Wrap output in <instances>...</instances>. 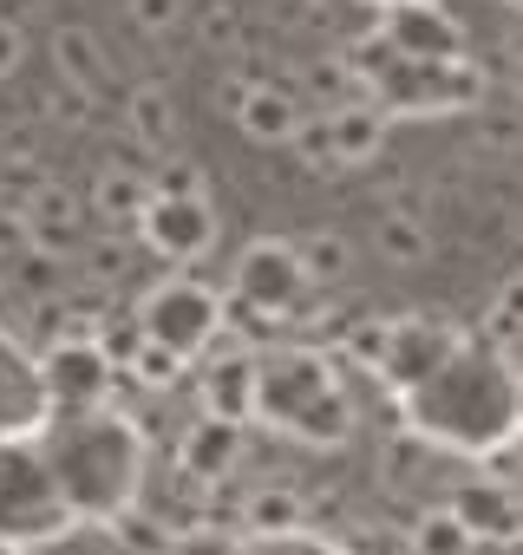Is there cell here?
Returning a JSON list of instances; mask_svg holds the SVG:
<instances>
[{
  "mask_svg": "<svg viewBox=\"0 0 523 555\" xmlns=\"http://www.w3.org/2000/svg\"><path fill=\"white\" fill-rule=\"evenodd\" d=\"M40 457H47V477L79 522H125L138 490H144V470H151V451H144V431L125 418V412H73V418H47L34 431Z\"/></svg>",
  "mask_w": 523,
  "mask_h": 555,
  "instance_id": "obj_1",
  "label": "cell"
},
{
  "mask_svg": "<svg viewBox=\"0 0 523 555\" xmlns=\"http://www.w3.org/2000/svg\"><path fill=\"white\" fill-rule=\"evenodd\" d=\"M399 412L419 438L477 464L484 451L516 444V360H497L477 340H464L425 386L399 392Z\"/></svg>",
  "mask_w": 523,
  "mask_h": 555,
  "instance_id": "obj_2",
  "label": "cell"
},
{
  "mask_svg": "<svg viewBox=\"0 0 523 555\" xmlns=\"http://www.w3.org/2000/svg\"><path fill=\"white\" fill-rule=\"evenodd\" d=\"M248 425H269L295 444H341L354 431V399L334 379V366L308 347H282L255 360V405Z\"/></svg>",
  "mask_w": 523,
  "mask_h": 555,
  "instance_id": "obj_3",
  "label": "cell"
},
{
  "mask_svg": "<svg viewBox=\"0 0 523 555\" xmlns=\"http://www.w3.org/2000/svg\"><path fill=\"white\" fill-rule=\"evenodd\" d=\"M60 535H73V516H66V503L47 477V457H40L34 431L8 438L0 444V542L14 555H34L40 542H60Z\"/></svg>",
  "mask_w": 523,
  "mask_h": 555,
  "instance_id": "obj_4",
  "label": "cell"
},
{
  "mask_svg": "<svg viewBox=\"0 0 523 555\" xmlns=\"http://www.w3.org/2000/svg\"><path fill=\"white\" fill-rule=\"evenodd\" d=\"M131 327H138L144 347H157L177 366H190L209 347H222V295L209 282H196V274H164V282L144 288Z\"/></svg>",
  "mask_w": 523,
  "mask_h": 555,
  "instance_id": "obj_5",
  "label": "cell"
},
{
  "mask_svg": "<svg viewBox=\"0 0 523 555\" xmlns=\"http://www.w3.org/2000/svg\"><path fill=\"white\" fill-rule=\"evenodd\" d=\"M229 301L255 321H295L302 301H308V274L295 261V242L282 235H255L242 255H235V274H229Z\"/></svg>",
  "mask_w": 523,
  "mask_h": 555,
  "instance_id": "obj_6",
  "label": "cell"
},
{
  "mask_svg": "<svg viewBox=\"0 0 523 555\" xmlns=\"http://www.w3.org/2000/svg\"><path fill=\"white\" fill-rule=\"evenodd\" d=\"M464 340H471V334L451 327L445 314H386V340H380V366H373V379L399 399V392L425 386V379L464 347Z\"/></svg>",
  "mask_w": 523,
  "mask_h": 555,
  "instance_id": "obj_7",
  "label": "cell"
},
{
  "mask_svg": "<svg viewBox=\"0 0 523 555\" xmlns=\"http://www.w3.org/2000/svg\"><path fill=\"white\" fill-rule=\"evenodd\" d=\"M40 392H47V418H73V412H105L112 405V366L99 353V340H53L40 360Z\"/></svg>",
  "mask_w": 523,
  "mask_h": 555,
  "instance_id": "obj_8",
  "label": "cell"
},
{
  "mask_svg": "<svg viewBox=\"0 0 523 555\" xmlns=\"http://www.w3.org/2000/svg\"><path fill=\"white\" fill-rule=\"evenodd\" d=\"M373 40L393 60H406V66H438V60L464 53V34H458V21L438 8V0H399V8H380Z\"/></svg>",
  "mask_w": 523,
  "mask_h": 555,
  "instance_id": "obj_9",
  "label": "cell"
},
{
  "mask_svg": "<svg viewBox=\"0 0 523 555\" xmlns=\"http://www.w3.org/2000/svg\"><path fill=\"white\" fill-rule=\"evenodd\" d=\"M131 242H144L151 255L164 261H203L216 248V209L209 203H170V196H151L144 216L131 222Z\"/></svg>",
  "mask_w": 523,
  "mask_h": 555,
  "instance_id": "obj_10",
  "label": "cell"
},
{
  "mask_svg": "<svg viewBox=\"0 0 523 555\" xmlns=\"http://www.w3.org/2000/svg\"><path fill=\"white\" fill-rule=\"evenodd\" d=\"M445 509L458 516V529L471 535V548L477 542H516V490H503V483H490V477H458L451 483V496H445Z\"/></svg>",
  "mask_w": 523,
  "mask_h": 555,
  "instance_id": "obj_11",
  "label": "cell"
},
{
  "mask_svg": "<svg viewBox=\"0 0 523 555\" xmlns=\"http://www.w3.org/2000/svg\"><path fill=\"white\" fill-rule=\"evenodd\" d=\"M47 425V392H40V366L27 360L21 340L0 334V444L27 438Z\"/></svg>",
  "mask_w": 523,
  "mask_h": 555,
  "instance_id": "obj_12",
  "label": "cell"
},
{
  "mask_svg": "<svg viewBox=\"0 0 523 555\" xmlns=\"http://www.w3.org/2000/svg\"><path fill=\"white\" fill-rule=\"evenodd\" d=\"M196 386H203V418L248 425V405H255V353L248 347H209Z\"/></svg>",
  "mask_w": 523,
  "mask_h": 555,
  "instance_id": "obj_13",
  "label": "cell"
},
{
  "mask_svg": "<svg viewBox=\"0 0 523 555\" xmlns=\"http://www.w3.org/2000/svg\"><path fill=\"white\" fill-rule=\"evenodd\" d=\"M27 248L34 255H47V261H66V255H79V242H86V222H79V196L60 183V177H47L40 183V196L27 203Z\"/></svg>",
  "mask_w": 523,
  "mask_h": 555,
  "instance_id": "obj_14",
  "label": "cell"
},
{
  "mask_svg": "<svg viewBox=\"0 0 523 555\" xmlns=\"http://www.w3.org/2000/svg\"><path fill=\"white\" fill-rule=\"evenodd\" d=\"M229 118H235V131L255 138V144H289L295 125H302L308 112H302V99H295L289 86H276V79H248L242 99L229 105Z\"/></svg>",
  "mask_w": 523,
  "mask_h": 555,
  "instance_id": "obj_15",
  "label": "cell"
},
{
  "mask_svg": "<svg viewBox=\"0 0 523 555\" xmlns=\"http://www.w3.org/2000/svg\"><path fill=\"white\" fill-rule=\"evenodd\" d=\"M53 66H60V86L66 92H79V99H99L105 86H112V60H105V47H99V34L92 27H79V21H66V27H53Z\"/></svg>",
  "mask_w": 523,
  "mask_h": 555,
  "instance_id": "obj_16",
  "label": "cell"
},
{
  "mask_svg": "<svg viewBox=\"0 0 523 555\" xmlns=\"http://www.w3.org/2000/svg\"><path fill=\"white\" fill-rule=\"evenodd\" d=\"M328 118V144H334V164L341 170H360V164H373L380 151H386V118L367 105V99H354V105H334V112H321Z\"/></svg>",
  "mask_w": 523,
  "mask_h": 555,
  "instance_id": "obj_17",
  "label": "cell"
},
{
  "mask_svg": "<svg viewBox=\"0 0 523 555\" xmlns=\"http://www.w3.org/2000/svg\"><path fill=\"white\" fill-rule=\"evenodd\" d=\"M86 203H92V216H99V222H112V229L125 235V229L144 216V203H151V177H144V170H131V164H105V170L92 177Z\"/></svg>",
  "mask_w": 523,
  "mask_h": 555,
  "instance_id": "obj_18",
  "label": "cell"
},
{
  "mask_svg": "<svg viewBox=\"0 0 523 555\" xmlns=\"http://www.w3.org/2000/svg\"><path fill=\"white\" fill-rule=\"evenodd\" d=\"M242 457V425H222V418H196L190 438H183V470L203 477V483H222Z\"/></svg>",
  "mask_w": 523,
  "mask_h": 555,
  "instance_id": "obj_19",
  "label": "cell"
},
{
  "mask_svg": "<svg viewBox=\"0 0 523 555\" xmlns=\"http://www.w3.org/2000/svg\"><path fill=\"white\" fill-rule=\"evenodd\" d=\"M125 131H131V144H144L151 157L170 151V144H177V105H170V92H164V86H131V92H125Z\"/></svg>",
  "mask_w": 523,
  "mask_h": 555,
  "instance_id": "obj_20",
  "label": "cell"
},
{
  "mask_svg": "<svg viewBox=\"0 0 523 555\" xmlns=\"http://www.w3.org/2000/svg\"><path fill=\"white\" fill-rule=\"evenodd\" d=\"M295 261H302V274H308V288H334V282H347L354 248H347L341 229H308V235L295 242Z\"/></svg>",
  "mask_w": 523,
  "mask_h": 555,
  "instance_id": "obj_21",
  "label": "cell"
},
{
  "mask_svg": "<svg viewBox=\"0 0 523 555\" xmlns=\"http://www.w3.org/2000/svg\"><path fill=\"white\" fill-rule=\"evenodd\" d=\"M373 248H380L393 268H419V261L432 255V229H425L412 209H386L380 229H373Z\"/></svg>",
  "mask_w": 523,
  "mask_h": 555,
  "instance_id": "obj_22",
  "label": "cell"
},
{
  "mask_svg": "<svg viewBox=\"0 0 523 555\" xmlns=\"http://www.w3.org/2000/svg\"><path fill=\"white\" fill-rule=\"evenodd\" d=\"M406 555H471V535L458 529V516L445 503H432L425 516H412L406 529Z\"/></svg>",
  "mask_w": 523,
  "mask_h": 555,
  "instance_id": "obj_23",
  "label": "cell"
},
{
  "mask_svg": "<svg viewBox=\"0 0 523 555\" xmlns=\"http://www.w3.org/2000/svg\"><path fill=\"white\" fill-rule=\"evenodd\" d=\"M276 529H302V496L289 483H262L248 496V529L242 535H276Z\"/></svg>",
  "mask_w": 523,
  "mask_h": 555,
  "instance_id": "obj_24",
  "label": "cell"
},
{
  "mask_svg": "<svg viewBox=\"0 0 523 555\" xmlns=\"http://www.w3.org/2000/svg\"><path fill=\"white\" fill-rule=\"evenodd\" d=\"M235 555H354V548H341L302 522V529H276V535H235Z\"/></svg>",
  "mask_w": 523,
  "mask_h": 555,
  "instance_id": "obj_25",
  "label": "cell"
},
{
  "mask_svg": "<svg viewBox=\"0 0 523 555\" xmlns=\"http://www.w3.org/2000/svg\"><path fill=\"white\" fill-rule=\"evenodd\" d=\"M151 177V196H170V203H209V177H203V164H190V157H164L157 170H144Z\"/></svg>",
  "mask_w": 523,
  "mask_h": 555,
  "instance_id": "obj_26",
  "label": "cell"
},
{
  "mask_svg": "<svg viewBox=\"0 0 523 555\" xmlns=\"http://www.w3.org/2000/svg\"><path fill=\"white\" fill-rule=\"evenodd\" d=\"M295 157H302V170H315V177H341V164H334V144H328V118L321 112H308L302 125H295Z\"/></svg>",
  "mask_w": 523,
  "mask_h": 555,
  "instance_id": "obj_27",
  "label": "cell"
},
{
  "mask_svg": "<svg viewBox=\"0 0 523 555\" xmlns=\"http://www.w3.org/2000/svg\"><path fill=\"white\" fill-rule=\"evenodd\" d=\"M196 40L216 47V53L242 47V14L229 8V0H203V8H196Z\"/></svg>",
  "mask_w": 523,
  "mask_h": 555,
  "instance_id": "obj_28",
  "label": "cell"
},
{
  "mask_svg": "<svg viewBox=\"0 0 523 555\" xmlns=\"http://www.w3.org/2000/svg\"><path fill=\"white\" fill-rule=\"evenodd\" d=\"M47 170L40 164H0V216H27V203L40 196Z\"/></svg>",
  "mask_w": 523,
  "mask_h": 555,
  "instance_id": "obj_29",
  "label": "cell"
},
{
  "mask_svg": "<svg viewBox=\"0 0 523 555\" xmlns=\"http://www.w3.org/2000/svg\"><path fill=\"white\" fill-rule=\"evenodd\" d=\"M118 379H131V386H144V392H164L170 379H183V366H177L170 353H157V347H138V360H131Z\"/></svg>",
  "mask_w": 523,
  "mask_h": 555,
  "instance_id": "obj_30",
  "label": "cell"
},
{
  "mask_svg": "<svg viewBox=\"0 0 523 555\" xmlns=\"http://www.w3.org/2000/svg\"><path fill=\"white\" fill-rule=\"evenodd\" d=\"M125 8H131V27L138 34H170L190 8H183V0H125Z\"/></svg>",
  "mask_w": 523,
  "mask_h": 555,
  "instance_id": "obj_31",
  "label": "cell"
},
{
  "mask_svg": "<svg viewBox=\"0 0 523 555\" xmlns=\"http://www.w3.org/2000/svg\"><path fill=\"white\" fill-rule=\"evenodd\" d=\"M125 261H131V242H125V235H99V242L86 248L92 282H112V274H125Z\"/></svg>",
  "mask_w": 523,
  "mask_h": 555,
  "instance_id": "obj_32",
  "label": "cell"
},
{
  "mask_svg": "<svg viewBox=\"0 0 523 555\" xmlns=\"http://www.w3.org/2000/svg\"><path fill=\"white\" fill-rule=\"evenodd\" d=\"M8 274H14V282L27 288V295H40V288H53V274H60V261H47V255H21V261H8Z\"/></svg>",
  "mask_w": 523,
  "mask_h": 555,
  "instance_id": "obj_33",
  "label": "cell"
},
{
  "mask_svg": "<svg viewBox=\"0 0 523 555\" xmlns=\"http://www.w3.org/2000/svg\"><path fill=\"white\" fill-rule=\"evenodd\" d=\"M164 555H235V535H222V529H190V535H177Z\"/></svg>",
  "mask_w": 523,
  "mask_h": 555,
  "instance_id": "obj_34",
  "label": "cell"
},
{
  "mask_svg": "<svg viewBox=\"0 0 523 555\" xmlns=\"http://www.w3.org/2000/svg\"><path fill=\"white\" fill-rule=\"evenodd\" d=\"M40 112H47L53 125H66V131H79V125L92 118V99H79V92H66V86H60V92H53V99H47Z\"/></svg>",
  "mask_w": 523,
  "mask_h": 555,
  "instance_id": "obj_35",
  "label": "cell"
},
{
  "mask_svg": "<svg viewBox=\"0 0 523 555\" xmlns=\"http://www.w3.org/2000/svg\"><path fill=\"white\" fill-rule=\"evenodd\" d=\"M380 340H386V321H360V327L347 334V353L373 373V366H380Z\"/></svg>",
  "mask_w": 523,
  "mask_h": 555,
  "instance_id": "obj_36",
  "label": "cell"
},
{
  "mask_svg": "<svg viewBox=\"0 0 523 555\" xmlns=\"http://www.w3.org/2000/svg\"><path fill=\"white\" fill-rule=\"evenodd\" d=\"M21 60H27V27L0 21V79H14V73H21Z\"/></svg>",
  "mask_w": 523,
  "mask_h": 555,
  "instance_id": "obj_37",
  "label": "cell"
},
{
  "mask_svg": "<svg viewBox=\"0 0 523 555\" xmlns=\"http://www.w3.org/2000/svg\"><path fill=\"white\" fill-rule=\"evenodd\" d=\"M27 255V222L21 216H0V268Z\"/></svg>",
  "mask_w": 523,
  "mask_h": 555,
  "instance_id": "obj_38",
  "label": "cell"
},
{
  "mask_svg": "<svg viewBox=\"0 0 523 555\" xmlns=\"http://www.w3.org/2000/svg\"><path fill=\"white\" fill-rule=\"evenodd\" d=\"M373 8H399V0H373Z\"/></svg>",
  "mask_w": 523,
  "mask_h": 555,
  "instance_id": "obj_39",
  "label": "cell"
}]
</instances>
